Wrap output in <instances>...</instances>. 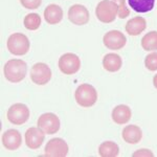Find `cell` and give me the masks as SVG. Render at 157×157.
Wrapping results in <instances>:
<instances>
[{
    "mask_svg": "<svg viewBox=\"0 0 157 157\" xmlns=\"http://www.w3.org/2000/svg\"><path fill=\"white\" fill-rule=\"evenodd\" d=\"M27 71V65L23 60L12 59L4 65L3 72L7 81L12 83H19L25 78Z\"/></svg>",
    "mask_w": 157,
    "mask_h": 157,
    "instance_id": "obj_1",
    "label": "cell"
},
{
    "mask_svg": "<svg viewBox=\"0 0 157 157\" xmlns=\"http://www.w3.org/2000/svg\"><path fill=\"white\" fill-rule=\"evenodd\" d=\"M118 14V6L113 0H102L95 9L97 18L103 23H111Z\"/></svg>",
    "mask_w": 157,
    "mask_h": 157,
    "instance_id": "obj_2",
    "label": "cell"
},
{
    "mask_svg": "<svg viewBox=\"0 0 157 157\" xmlns=\"http://www.w3.org/2000/svg\"><path fill=\"white\" fill-rule=\"evenodd\" d=\"M75 98L77 103L82 107L89 108L98 101V92L95 88L90 84H82L75 90Z\"/></svg>",
    "mask_w": 157,
    "mask_h": 157,
    "instance_id": "obj_3",
    "label": "cell"
},
{
    "mask_svg": "<svg viewBox=\"0 0 157 157\" xmlns=\"http://www.w3.org/2000/svg\"><path fill=\"white\" fill-rule=\"evenodd\" d=\"M7 49L10 52L15 56H23L27 54L29 50L30 43L29 38L25 36L24 34H20V33H16V34H12L7 39Z\"/></svg>",
    "mask_w": 157,
    "mask_h": 157,
    "instance_id": "obj_4",
    "label": "cell"
},
{
    "mask_svg": "<svg viewBox=\"0 0 157 157\" xmlns=\"http://www.w3.org/2000/svg\"><path fill=\"white\" fill-rule=\"evenodd\" d=\"M6 116L10 123L17 126L23 125L29 118V109L24 104H14L9 108Z\"/></svg>",
    "mask_w": 157,
    "mask_h": 157,
    "instance_id": "obj_5",
    "label": "cell"
},
{
    "mask_svg": "<svg viewBox=\"0 0 157 157\" xmlns=\"http://www.w3.org/2000/svg\"><path fill=\"white\" fill-rule=\"evenodd\" d=\"M81 67V60L75 54L67 52L61 56L59 59V68L61 72L66 75L77 73Z\"/></svg>",
    "mask_w": 157,
    "mask_h": 157,
    "instance_id": "obj_6",
    "label": "cell"
},
{
    "mask_svg": "<svg viewBox=\"0 0 157 157\" xmlns=\"http://www.w3.org/2000/svg\"><path fill=\"white\" fill-rule=\"evenodd\" d=\"M52 78V70L45 63H36L30 70V80L37 85H45Z\"/></svg>",
    "mask_w": 157,
    "mask_h": 157,
    "instance_id": "obj_7",
    "label": "cell"
},
{
    "mask_svg": "<svg viewBox=\"0 0 157 157\" xmlns=\"http://www.w3.org/2000/svg\"><path fill=\"white\" fill-rule=\"evenodd\" d=\"M38 127L45 134H56L60 130V120L55 113H44L38 118Z\"/></svg>",
    "mask_w": 157,
    "mask_h": 157,
    "instance_id": "obj_8",
    "label": "cell"
},
{
    "mask_svg": "<svg viewBox=\"0 0 157 157\" xmlns=\"http://www.w3.org/2000/svg\"><path fill=\"white\" fill-rule=\"evenodd\" d=\"M45 156L65 157L68 154V145L62 138H52L45 146Z\"/></svg>",
    "mask_w": 157,
    "mask_h": 157,
    "instance_id": "obj_9",
    "label": "cell"
},
{
    "mask_svg": "<svg viewBox=\"0 0 157 157\" xmlns=\"http://www.w3.org/2000/svg\"><path fill=\"white\" fill-rule=\"evenodd\" d=\"M103 42L107 48L111 50H118L126 45L127 38L120 30H110L104 36Z\"/></svg>",
    "mask_w": 157,
    "mask_h": 157,
    "instance_id": "obj_10",
    "label": "cell"
},
{
    "mask_svg": "<svg viewBox=\"0 0 157 157\" xmlns=\"http://www.w3.org/2000/svg\"><path fill=\"white\" fill-rule=\"evenodd\" d=\"M68 19L75 25H85L89 21V12L82 4H75L68 10Z\"/></svg>",
    "mask_w": 157,
    "mask_h": 157,
    "instance_id": "obj_11",
    "label": "cell"
},
{
    "mask_svg": "<svg viewBox=\"0 0 157 157\" xmlns=\"http://www.w3.org/2000/svg\"><path fill=\"white\" fill-rule=\"evenodd\" d=\"M45 138V133L39 127H32L25 132V144L32 150H37L42 146Z\"/></svg>",
    "mask_w": 157,
    "mask_h": 157,
    "instance_id": "obj_12",
    "label": "cell"
},
{
    "mask_svg": "<svg viewBox=\"0 0 157 157\" xmlns=\"http://www.w3.org/2000/svg\"><path fill=\"white\" fill-rule=\"evenodd\" d=\"M22 144V136L18 130L10 129L2 134V145L9 151H15L20 148Z\"/></svg>",
    "mask_w": 157,
    "mask_h": 157,
    "instance_id": "obj_13",
    "label": "cell"
},
{
    "mask_svg": "<svg viewBox=\"0 0 157 157\" xmlns=\"http://www.w3.org/2000/svg\"><path fill=\"white\" fill-rule=\"evenodd\" d=\"M132 111L127 105H118L112 110V120L117 125L127 124L131 120Z\"/></svg>",
    "mask_w": 157,
    "mask_h": 157,
    "instance_id": "obj_14",
    "label": "cell"
},
{
    "mask_svg": "<svg viewBox=\"0 0 157 157\" xmlns=\"http://www.w3.org/2000/svg\"><path fill=\"white\" fill-rule=\"evenodd\" d=\"M123 139L128 144H132L135 145L140 141L141 137H143V132L141 129L136 125H129L126 126L123 130Z\"/></svg>",
    "mask_w": 157,
    "mask_h": 157,
    "instance_id": "obj_15",
    "label": "cell"
},
{
    "mask_svg": "<svg viewBox=\"0 0 157 157\" xmlns=\"http://www.w3.org/2000/svg\"><path fill=\"white\" fill-rule=\"evenodd\" d=\"M44 19L50 25L57 24L62 21L63 11L57 4H49L44 11Z\"/></svg>",
    "mask_w": 157,
    "mask_h": 157,
    "instance_id": "obj_16",
    "label": "cell"
},
{
    "mask_svg": "<svg viewBox=\"0 0 157 157\" xmlns=\"http://www.w3.org/2000/svg\"><path fill=\"white\" fill-rule=\"evenodd\" d=\"M147 27V21L143 17H134L126 24V32L130 36H138Z\"/></svg>",
    "mask_w": 157,
    "mask_h": 157,
    "instance_id": "obj_17",
    "label": "cell"
},
{
    "mask_svg": "<svg viewBox=\"0 0 157 157\" xmlns=\"http://www.w3.org/2000/svg\"><path fill=\"white\" fill-rule=\"evenodd\" d=\"M123 65V60L117 54H107L103 59V66L107 71L110 72H116L121 68Z\"/></svg>",
    "mask_w": 157,
    "mask_h": 157,
    "instance_id": "obj_18",
    "label": "cell"
},
{
    "mask_svg": "<svg viewBox=\"0 0 157 157\" xmlns=\"http://www.w3.org/2000/svg\"><path fill=\"white\" fill-rule=\"evenodd\" d=\"M98 154L102 157H116L120 154V148L113 141H104L98 147Z\"/></svg>",
    "mask_w": 157,
    "mask_h": 157,
    "instance_id": "obj_19",
    "label": "cell"
},
{
    "mask_svg": "<svg viewBox=\"0 0 157 157\" xmlns=\"http://www.w3.org/2000/svg\"><path fill=\"white\" fill-rule=\"evenodd\" d=\"M129 6L137 13H148L155 6V0H128Z\"/></svg>",
    "mask_w": 157,
    "mask_h": 157,
    "instance_id": "obj_20",
    "label": "cell"
},
{
    "mask_svg": "<svg viewBox=\"0 0 157 157\" xmlns=\"http://www.w3.org/2000/svg\"><path fill=\"white\" fill-rule=\"evenodd\" d=\"M141 46L143 48L150 52V50H157V32L152 30L146 34L141 39Z\"/></svg>",
    "mask_w": 157,
    "mask_h": 157,
    "instance_id": "obj_21",
    "label": "cell"
},
{
    "mask_svg": "<svg viewBox=\"0 0 157 157\" xmlns=\"http://www.w3.org/2000/svg\"><path fill=\"white\" fill-rule=\"evenodd\" d=\"M41 25V18L36 13H32V14L26 15L24 18V26L25 29L29 30H36Z\"/></svg>",
    "mask_w": 157,
    "mask_h": 157,
    "instance_id": "obj_22",
    "label": "cell"
},
{
    "mask_svg": "<svg viewBox=\"0 0 157 157\" xmlns=\"http://www.w3.org/2000/svg\"><path fill=\"white\" fill-rule=\"evenodd\" d=\"M145 65L151 71H156L157 70V52H151L146 57Z\"/></svg>",
    "mask_w": 157,
    "mask_h": 157,
    "instance_id": "obj_23",
    "label": "cell"
},
{
    "mask_svg": "<svg viewBox=\"0 0 157 157\" xmlns=\"http://www.w3.org/2000/svg\"><path fill=\"white\" fill-rule=\"evenodd\" d=\"M116 4L118 6V18L125 19L130 15V10L127 7L126 0H113Z\"/></svg>",
    "mask_w": 157,
    "mask_h": 157,
    "instance_id": "obj_24",
    "label": "cell"
},
{
    "mask_svg": "<svg viewBox=\"0 0 157 157\" xmlns=\"http://www.w3.org/2000/svg\"><path fill=\"white\" fill-rule=\"evenodd\" d=\"M20 3L27 10H36L42 3V0H20Z\"/></svg>",
    "mask_w": 157,
    "mask_h": 157,
    "instance_id": "obj_25",
    "label": "cell"
},
{
    "mask_svg": "<svg viewBox=\"0 0 157 157\" xmlns=\"http://www.w3.org/2000/svg\"><path fill=\"white\" fill-rule=\"evenodd\" d=\"M137 156H146V157H153L154 154L151 150H148V149H140V150L136 151L133 153V157H137Z\"/></svg>",
    "mask_w": 157,
    "mask_h": 157,
    "instance_id": "obj_26",
    "label": "cell"
},
{
    "mask_svg": "<svg viewBox=\"0 0 157 157\" xmlns=\"http://www.w3.org/2000/svg\"><path fill=\"white\" fill-rule=\"evenodd\" d=\"M153 84H154V87L157 89V75H154V78H153Z\"/></svg>",
    "mask_w": 157,
    "mask_h": 157,
    "instance_id": "obj_27",
    "label": "cell"
}]
</instances>
